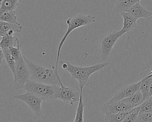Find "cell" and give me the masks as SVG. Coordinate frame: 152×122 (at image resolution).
Masks as SVG:
<instances>
[{"label": "cell", "mask_w": 152, "mask_h": 122, "mask_svg": "<svg viewBox=\"0 0 152 122\" xmlns=\"http://www.w3.org/2000/svg\"><path fill=\"white\" fill-rule=\"evenodd\" d=\"M19 40L14 36V35L7 34L1 36L0 42V48L2 49L10 48L11 46H15L17 45Z\"/></svg>", "instance_id": "obj_15"}, {"label": "cell", "mask_w": 152, "mask_h": 122, "mask_svg": "<svg viewBox=\"0 0 152 122\" xmlns=\"http://www.w3.org/2000/svg\"><path fill=\"white\" fill-rule=\"evenodd\" d=\"M15 70L14 76L13 87L17 90L24 88L26 83L30 80V69L23 58L16 61Z\"/></svg>", "instance_id": "obj_6"}, {"label": "cell", "mask_w": 152, "mask_h": 122, "mask_svg": "<svg viewBox=\"0 0 152 122\" xmlns=\"http://www.w3.org/2000/svg\"><path fill=\"white\" fill-rule=\"evenodd\" d=\"M19 0H1L0 12L15 10L18 5Z\"/></svg>", "instance_id": "obj_19"}, {"label": "cell", "mask_w": 152, "mask_h": 122, "mask_svg": "<svg viewBox=\"0 0 152 122\" xmlns=\"http://www.w3.org/2000/svg\"><path fill=\"white\" fill-rule=\"evenodd\" d=\"M140 112L152 113V95L145 99L140 105Z\"/></svg>", "instance_id": "obj_23"}, {"label": "cell", "mask_w": 152, "mask_h": 122, "mask_svg": "<svg viewBox=\"0 0 152 122\" xmlns=\"http://www.w3.org/2000/svg\"><path fill=\"white\" fill-rule=\"evenodd\" d=\"M124 100L134 108L140 106L144 102L143 95L140 90L130 97L127 98Z\"/></svg>", "instance_id": "obj_17"}, {"label": "cell", "mask_w": 152, "mask_h": 122, "mask_svg": "<svg viewBox=\"0 0 152 122\" xmlns=\"http://www.w3.org/2000/svg\"><path fill=\"white\" fill-rule=\"evenodd\" d=\"M96 21V18L94 16H92L90 15H84L81 13H79L76 15H74L73 17L68 18L66 20V23L68 25L67 30L62 36V39H61L58 46V52H57V57H56V65L55 68L57 70V67L59 62V59L60 57L61 50L62 47L66 40L67 37L70 34L71 32H72L74 29H77L78 27L82 26H88Z\"/></svg>", "instance_id": "obj_3"}, {"label": "cell", "mask_w": 152, "mask_h": 122, "mask_svg": "<svg viewBox=\"0 0 152 122\" xmlns=\"http://www.w3.org/2000/svg\"><path fill=\"white\" fill-rule=\"evenodd\" d=\"M140 113V106L135 107L132 110H131L128 114L126 115L123 121H136L138 118V114Z\"/></svg>", "instance_id": "obj_24"}, {"label": "cell", "mask_w": 152, "mask_h": 122, "mask_svg": "<svg viewBox=\"0 0 152 122\" xmlns=\"http://www.w3.org/2000/svg\"><path fill=\"white\" fill-rule=\"evenodd\" d=\"M140 1L141 0H117L114 5L113 11L116 14L127 12L133 5Z\"/></svg>", "instance_id": "obj_13"}, {"label": "cell", "mask_w": 152, "mask_h": 122, "mask_svg": "<svg viewBox=\"0 0 152 122\" xmlns=\"http://www.w3.org/2000/svg\"><path fill=\"white\" fill-rule=\"evenodd\" d=\"M141 80L132 84L126 85L119 89L113 96L108 101L109 102H115L125 99L130 97L140 90Z\"/></svg>", "instance_id": "obj_10"}, {"label": "cell", "mask_w": 152, "mask_h": 122, "mask_svg": "<svg viewBox=\"0 0 152 122\" xmlns=\"http://www.w3.org/2000/svg\"><path fill=\"white\" fill-rule=\"evenodd\" d=\"M23 58L30 69V80L37 82L60 86L59 82L60 77L55 68L53 67V69L48 68L36 64L24 55Z\"/></svg>", "instance_id": "obj_2"}, {"label": "cell", "mask_w": 152, "mask_h": 122, "mask_svg": "<svg viewBox=\"0 0 152 122\" xmlns=\"http://www.w3.org/2000/svg\"><path fill=\"white\" fill-rule=\"evenodd\" d=\"M146 71H147V76L152 77V68L146 70Z\"/></svg>", "instance_id": "obj_27"}, {"label": "cell", "mask_w": 152, "mask_h": 122, "mask_svg": "<svg viewBox=\"0 0 152 122\" xmlns=\"http://www.w3.org/2000/svg\"><path fill=\"white\" fill-rule=\"evenodd\" d=\"M0 20L15 24L19 23L17 20L15 10L7 11L0 12Z\"/></svg>", "instance_id": "obj_20"}, {"label": "cell", "mask_w": 152, "mask_h": 122, "mask_svg": "<svg viewBox=\"0 0 152 122\" xmlns=\"http://www.w3.org/2000/svg\"><path fill=\"white\" fill-rule=\"evenodd\" d=\"M10 30H13L15 33H20L22 30V26L20 23L15 24L0 20L1 36L7 35Z\"/></svg>", "instance_id": "obj_14"}, {"label": "cell", "mask_w": 152, "mask_h": 122, "mask_svg": "<svg viewBox=\"0 0 152 122\" xmlns=\"http://www.w3.org/2000/svg\"><path fill=\"white\" fill-rule=\"evenodd\" d=\"M123 36L119 31H113L100 36L99 43V52L103 61H105L113 52V48L117 40Z\"/></svg>", "instance_id": "obj_5"}, {"label": "cell", "mask_w": 152, "mask_h": 122, "mask_svg": "<svg viewBox=\"0 0 152 122\" xmlns=\"http://www.w3.org/2000/svg\"><path fill=\"white\" fill-rule=\"evenodd\" d=\"M13 98L23 101L36 116H40L42 114L41 104L43 101L33 92L26 91V93L21 95H16Z\"/></svg>", "instance_id": "obj_7"}, {"label": "cell", "mask_w": 152, "mask_h": 122, "mask_svg": "<svg viewBox=\"0 0 152 122\" xmlns=\"http://www.w3.org/2000/svg\"><path fill=\"white\" fill-rule=\"evenodd\" d=\"M85 107V104L83 100V90H80V99L78 102L77 107L76 109V112L75 115V118L74 122H83L84 121V109Z\"/></svg>", "instance_id": "obj_16"}, {"label": "cell", "mask_w": 152, "mask_h": 122, "mask_svg": "<svg viewBox=\"0 0 152 122\" xmlns=\"http://www.w3.org/2000/svg\"><path fill=\"white\" fill-rule=\"evenodd\" d=\"M120 14L123 18V26L120 30V32L123 35L137 27V19L134 17L130 13L128 12H123Z\"/></svg>", "instance_id": "obj_11"}, {"label": "cell", "mask_w": 152, "mask_h": 122, "mask_svg": "<svg viewBox=\"0 0 152 122\" xmlns=\"http://www.w3.org/2000/svg\"><path fill=\"white\" fill-rule=\"evenodd\" d=\"M136 121L152 122V113L151 112H140Z\"/></svg>", "instance_id": "obj_26"}, {"label": "cell", "mask_w": 152, "mask_h": 122, "mask_svg": "<svg viewBox=\"0 0 152 122\" xmlns=\"http://www.w3.org/2000/svg\"><path fill=\"white\" fill-rule=\"evenodd\" d=\"M133 108V107L123 99L115 102L107 101L103 105L101 110L104 114H109L129 111Z\"/></svg>", "instance_id": "obj_9"}, {"label": "cell", "mask_w": 152, "mask_h": 122, "mask_svg": "<svg viewBox=\"0 0 152 122\" xmlns=\"http://www.w3.org/2000/svg\"><path fill=\"white\" fill-rule=\"evenodd\" d=\"M129 111L120 112L117 113L104 114V120L106 122H119L123 121Z\"/></svg>", "instance_id": "obj_18"}, {"label": "cell", "mask_w": 152, "mask_h": 122, "mask_svg": "<svg viewBox=\"0 0 152 122\" xmlns=\"http://www.w3.org/2000/svg\"><path fill=\"white\" fill-rule=\"evenodd\" d=\"M9 49H10V54H11L13 58L15 60V62L23 58V55H22V54L21 52V51H20L19 42H18L17 46H11L9 48Z\"/></svg>", "instance_id": "obj_25"}, {"label": "cell", "mask_w": 152, "mask_h": 122, "mask_svg": "<svg viewBox=\"0 0 152 122\" xmlns=\"http://www.w3.org/2000/svg\"><path fill=\"white\" fill-rule=\"evenodd\" d=\"M59 86L29 80L23 89L33 92L42 98L43 101L50 102L57 99V93Z\"/></svg>", "instance_id": "obj_4"}, {"label": "cell", "mask_w": 152, "mask_h": 122, "mask_svg": "<svg viewBox=\"0 0 152 122\" xmlns=\"http://www.w3.org/2000/svg\"><path fill=\"white\" fill-rule=\"evenodd\" d=\"M60 86L57 93V99H59L63 101L65 104L69 105H74L78 102L80 99V94L71 87L65 86L60 78L59 79Z\"/></svg>", "instance_id": "obj_8"}, {"label": "cell", "mask_w": 152, "mask_h": 122, "mask_svg": "<svg viewBox=\"0 0 152 122\" xmlns=\"http://www.w3.org/2000/svg\"><path fill=\"white\" fill-rule=\"evenodd\" d=\"M60 63L62 70L68 71L72 79L78 82L80 90H83L84 87L90 83V77L92 74L103 69L109 64V62L104 61L88 67H78L65 61H61Z\"/></svg>", "instance_id": "obj_1"}, {"label": "cell", "mask_w": 152, "mask_h": 122, "mask_svg": "<svg viewBox=\"0 0 152 122\" xmlns=\"http://www.w3.org/2000/svg\"><path fill=\"white\" fill-rule=\"evenodd\" d=\"M127 12L130 13L136 19L141 18H147L152 16V12L148 11L142 7L140 2L133 5Z\"/></svg>", "instance_id": "obj_12"}, {"label": "cell", "mask_w": 152, "mask_h": 122, "mask_svg": "<svg viewBox=\"0 0 152 122\" xmlns=\"http://www.w3.org/2000/svg\"><path fill=\"white\" fill-rule=\"evenodd\" d=\"M4 55V59L5 60L9 68L11 69L13 75L15 73V65H16V62L15 60L12 57L11 54H10V49L9 48H5V49H2L1 48Z\"/></svg>", "instance_id": "obj_22"}, {"label": "cell", "mask_w": 152, "mask_h": 122, "mask_svg": "<svg viewBox=\"0 0 152 122\" xmlns=\"http://www.w3.org/2000/svg\"><path fill=\"white\" fill-rule=\"evenodd\" d=\"M141 84L140 90L141 92L144 101L150 97L149 94V85H150V77L146 76L141 79Z\"/></svg>", "instance_id": "obj_21"}]
</instances>
